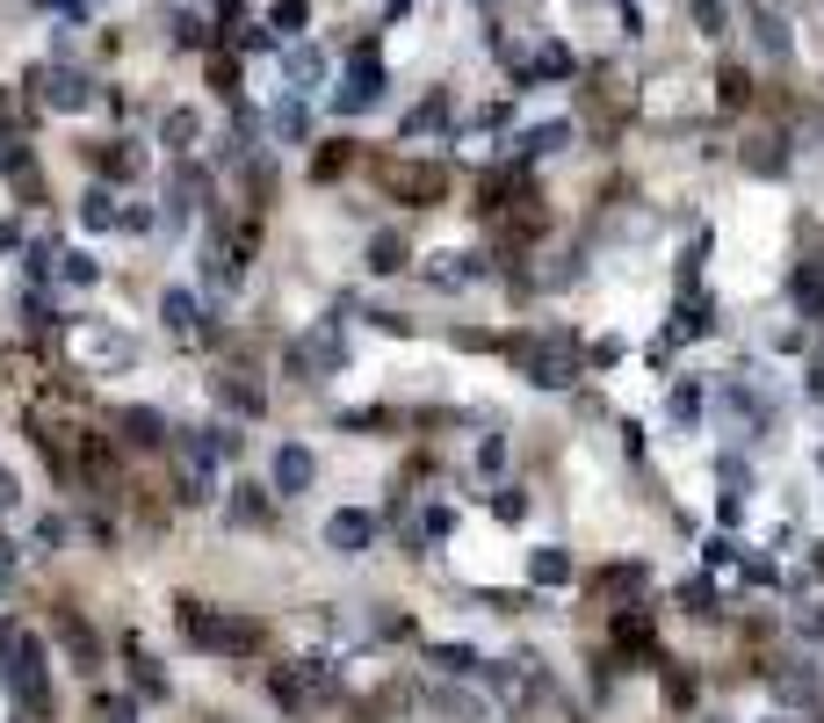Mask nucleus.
Here are the masks:
<instances>
[{
  "label": "nucleus",
  "instance_id": "f257e3e1",
  "mask_svg": "<svg viewBox=\"0 0 824 723\" xmlns=\"http://www.w3.org/2000/svg\"><path fill=\"white\" fill-rule=\"evenodd\" d=\"M181 630H189V644H196V652H210V658H254L260 652V622L240 615V608L181 601Z\"/></svg>",
  "mask_w": 824,
  "mask_h": 723
},
{
  "label": "nucleus",
  "instance_id": "f03ea898",
  "mask_svg": "<svg viewBox=\"0 0 824 723\" xmlns=\"http://www.w3.org/2000/svg\"><path fill=\"white\" fill-rule=\"evenodd\" d=\"M506 355L521 362V377L528 383H543V391H565V383H579V341H571L565 326L557 333H514V341H506Z\"/></svg>",
  "mask_w": 824,
  "mask_h": 723
},
{
  "label": "nucleus",
  "instance_id": "7ed1b4c3",
  "mask_svg": "<svg viewBox=\"0 0 824 723\" xmlns=\"http://www.w3.org/2000/svg\"><path fill=\"white\" fill-rule=\"evenodd\" d=\"M369 543H377V514H369V507H341V514L326 521V550L333 557H361Z\"/></svg>",
  "mask_w": 824,
  "mask_h": 723
},
{
  "label": "nucleus",
  "instance_id": "20e7f679",
  "mask_svg": "<svg viewBox=\"0 0 824 723\" xmlns=\"http://www.w3.org/2000/svg\"><path fill=\"white\" fill-rule=\"evenodd\" d=\"M311 478H319V456H311L304 442H282V448H275V492H282V500L311 492Z\"/></svg>",
  "mask_w": 824,
  "mask_h": 723
},
{
  "label": "nucleus",
  "instance_id": "39448f33",
  "mask_svg": "<svg viewBox=\"0 0 824 723\" xmlns=\"http://www.w3.org/2000/svg\"><path fill=\"white\" fill-rule=\"evenodd\" d=\"M377 94H383V66L369 58V44H361V52H355V80L333 94V109H347V116H355V109H369Z\"/></svg>",
  "mask_w": 824,
  "mask_h": 723
},
{
  "label": "nucleus",
  "instance_id": "423d86ee",
  "mask_svg": "<svg viewBox=\"0 0 824 723\" xmlns=\"http://www.w3.org/2000/svg\"><path fill=\"white\" fill-rule=\"evenodd\" d=\"M383 189L398 203H442V174L434 167H383Z\"/></svg>",
  "mask_w": 824,
  "mask_h": 723
},
{
  "label": "nucleus",
  "instance_id": "0eeeda50",
  "mask_svg": "<svg viewBox=\"0 0 824 723\" xmlns=\"http://www.w3.org/2000/svg\"><path fill=\"white\" fill-rule=\"evenodd\" d=\"M116 427H123V442H131V448H159V442H167V413H153V405H123Z\"/></svg>",
  "mask_w": 824,
  "mask_h": 723
},
{
  "label": "nucleus",
  "instance_id": "6e6552de",
  "mask_svg": "<svg viewBox=\"0 0 824 723\" xmlns=\"http://www.w3.org/2000/svg\"><path fill=\"white\" fill-rule=\"evenodd\" d=\"M44 102H52V109H66V116H73V109H87V102H94V80H87V73H52V87H44Z\"/></svg>",
  "mask_w": 824,
  "mask_h": 723
},
{
  "label": "nucleus",
  "instance_id": "1a4fd4ad",
  "mask_svg": "<svg viewBox=\"0 0 824 723\" xmlns=\"http://www.w3.org/2000/svg\"><path fill=\"white\" fill-rule=\"evenodd\" d=\"M58 644H66V658H73V666H94V658H102V644H94V630H87V622L80 615H58Z\"/></svg>",
  "mask_w": 824,
  "mask_h": 723
},
{
  "label": "nucleus",
  "instance_id": "9d476101",
  "mask_svg": "<svg viewBox=\"0 0 824 723\" xmlns=\"http://www.w3.org/2000/svg\"><path fill=\"white\" fill-rule=\"evenodd\" d=\"M260 514H268V492H260V485H232V500H224V521H232V529H254Z\"/></svg>",
  "mask_w": 824,
  "mask_h": 723
},
{
  "label": "nucleus",
  "instance_id": "9b49d317",
  "mask_svg": "<svg viewBox=\"0 0 824 723\" xmlns=\"http://www.w3.org/2000/svg\"><path fill=\"white\" fill-rule=\"evenodd\" d=\"M644 579H652L644 565H615V571L593 579V593H601V601H630V593H644Z\"/></svg>",
  "mask_w": 824,
  "mask_h": 723
},
{
  "label": "nucleus",
  "instance_id": "f8f14e48",
  "mask_svg": "<svg viewBox=\"0 0 824 723\" xmlns=\"http://www.w3.org/2000/svg\"><path fill=\"white\" fill-rule=\"evenodd\" d=\"M427 666H442L448 680H470V672H478L485 658L470 652V644H427Z\"/></svg>",
  "mask_w": 824,
  "mask_h": 723
},
{
  "label": "nucleus",
  "instance_id": "ddd939ff",
  "mask_svg": "<svg viewBox=\"0 0 824 723\" xmlns=\"http://www.w3.org/2000/svg\"><path fill=\"white\" fill-rule=\"evenodd\" d=\"M528 579H535V586H571V557L543 543V550H528Z\"/></svg>",
  "mask_w": 824,
  "mask_h": 723
},
{
  "label": "nucleus",
  "instance_id": "4468645a",
  "mask_svg": "<svg viewBox=\"0 0 824 723\" xmlns=\"http://www.w3.org/2000/svg\"><path fill=\"white\" fill-rule=\"evenodd\" d=\"M116 218H123V210H116V196H109V189H87L80 196V224H87V232H109Z\"/></svg>",
  "mask_w": 824,
  "mask_h": 723
},
{
  "label": "nucleus",
  "instance_id": "2eb2a0df",
  "mask_svg": "<svg viewBox=\"0 0 824 723\" xmlns=\"http://www.w3.org/2000/svg\"><path fill=\"white\" fill-rule=\"evenodd\" d=\"M398 268H405V240H398V232L369 240V276H398Z\"/></svg>",
  "mask_w": 824,
  "mask_h": 723
},
{
  "label": "nucleus",
  "instance_id": "dca6fc26",
  "mask_svg": "<svg viewBox=\"0 0 824 723\" xmlns=\"http://www.w3.org/2000/svg\"><path fill=\"white\" fill-rule=\"evenodd\" d=\"M58 260H66L58 276H66L73 290H94V282H102V260H94V254H80V246H73V254H58Z\"/></svg>",
  "mask_w": 824,
  "mask_h": 723
},
{
  "label": "nucleus",
  "instance_id": "f3484780",
  "mask_svg": "<svg viewBox=\"0 0 824 723\" xmlns=\"http://www.w3.org/2000/svg\"><path fill=\"white\" fill-rule=\"evenodd\" d=\"M557 145H571V123H543V131H528V138H521V159H543V153H557Z\"/></svg>",
  "mask_w": 824,
  "mask_h": 723
},
{
  "label": "nucleus",
  "instance_id": "a211bd4d",
  "mask_svg": "<svg viewBox=\"0 0 824 723\" xmlns=\"http://www.w3.org/2000/svg\"><path fill=\"white\" fill-rule=\"evenodd\" d=\"M666 413L680 420V427H694L702 420V383H672V398H666Z\"/></svg>",
  "mask_w": 824,
  "mask_h": 723
},
{
  "label": "nucleus",
  "instance_id": "6ab92c4d",
  "mask_svg": "<svg viewBox=\"0 0 824 723\" xmlns=\"http://www.w3.org/2000/svg\"><path fill=\"white\" fill-rule=\"evenodd\" d=\"M773 694H781V702H810V694H817V672H810V666L773 672Z\"/></svg>",
  "mask_w": 824,
  "mask_h": 723
},
{
  "label": "nucleus",
  "instance_id": "aec40b11",
  "mask_svg": "<svg viewBox=\"0 0 824 723\" xmlns=\"http://www.w3.org/2000/svg\"><path fill=\"white\" fill-rule=\"evenodd\" d=\"M159 311H167L174 333H196V290H167V304H159Z\"/></svg>",
  "mask_w": 824,
  "mask_h": 723
},
{
  "label": "nucleus",
  "instance_id": "412c9836",
  "mask_svg": "<svg viewBox=\"0 0 824 723\" xmlns=\"http://www.w3.org/2000/svg\"><path fill=\"white\" fill-rule=\"evenodd\" d=\"M52 260H58L52 246H22V268H30V282H52V276H58Z\"/></svg>",
  "mask_w": 824,
  "mask_h": 723
},
{
  "label": "nucleus",
  "instance_id": "4be33fe9",
  "mask_svg": "<svg viewBox=\"0 0 824 723\" xmlns=\"http://www.w3.org/2000/svg\"><path fill=\"white\" fill-rule=\"evenodd\" d=\"M499 464H506V434H485V442H478V470L492 478Z\"/></svg>",
  "mask_w": 824,
  "mask_h": 723
},
{
  "label": "nucleus",
  "instance_id": "5701e85b",
  "mask_svg": "<svg viewBox=\"0 0 824 723\" xmlns=\"http://www.w3.org/2000/svg\"><path fill=\"white\" fill-rule=\"evenodd\" d=\"M94 167H102V174H131V167H137V159H131V153H123V145H94Z\"/></svg>",
  "mask_w": 824,
  "mask_h": 723
},
{
  "label": "nucleus",
  "instance_id": "b1692460",
  "mask_svg": "<svg viewBox=\"0 0 824 723\" xmlns=\"http://www.w3.org/2000/svg\"><path fill=\"white\" fill-rule=\"evenodd\" d=\"M448 529H456V507H442V500H434L427 514H420V535H448Z\"/></svg>",
  "mask_w": 824,
  "mask_h": 723
},
{
  "label": "nucleus",
  "instance_id": "393cba45",
  "mask_svg": "<svg viewBox=\"0 0 824 723\" xmlns=\"http://www.w3.org/2000/svg\"><path fill=\"white\" fill-rule=\"evenodd\" d=\"M275 131H282V138H304V109H297V102H282V109H275Z\"/></svg>",
  "mask_w": 824,
  "mask_h": 723
},
{
  "label": "nucleus",
  "instance_id": "a878e982",
  "mask_svg": "<svg viewBox=\"0 0 824 723\" xmlns=\"http://www.w3.org/2000/svg\"><path fill=\"white\" fill-rule=\"evenodd\" d=\"M196 138V116H189V109H174V116H167V145H189Z\"/></svg>",
  "mask_w": 824,
  "mask_h": 723
},
{
  "label": "nucleus",
  "instance_id": "bb28decb",
  "mask_svg": "<svg viewBox=\"0 0 824 723\" xmlns=\"http://www.w3.org/2000/svg\"><path fill=\"white\" fill-rule=\"evenodd\" d=\"M492 514L499 521H521V514H528V500H521V492H492Z\"/></svg>",
  "mask_w": 824,
  "mask_h": 723
},
{
  "label": "nucleus",
  "instance_id": "cd10ccee",
  "mask_svg": "<svg viewBox=\"0 0 824 723\" xmlns=\"http://www.w3.org/2000/svg\"><path fill=\"white\" fill-rule=\"evenodd\" d=\"M275 30H304V0H275Z\"/></svg>",
  "mask_w": 824,
  "mask_h": 723
},
{
  "label": "nucleus",
  "instance_id": "c85d7f7f",
  "mask_svg": "<svg viewBox=\"0 0 824 723\" xmlns=\"http://www.w3.org/2000/svg\"><path fill=\"white\" fill-rule=\"evenodd\" d=\"M716 94H723V109H738V102H745V73H723Z\"/></svg>",
  "mask_w": 824,
  "mask_h": 723
},
{
  "label": "nucleus",
  "instance_id": "c756f323",
  "mask_svg": "<svg viewBox=\"0 0 824 723\" xmlns=\"http://www.w3.org/2000/svg\"><path fill=\"white\" fill-rule=\"evenodd\" d=\"M666 694H672V709H687L694 702V680H687V672H666Z\"/></svg>",
  "mask_w": 824,
  "mask_h": 723
},
{
  "label": "nucleus",
  "instance_id": "7c9ffc66",
  "mask_svg": "<svg viewBox=\"0 0 824 723\" xmlns=\"http://www.w3.org/2000/svg\"><path fill=\"white\" fill-rule=\"evenodd\" d=\"M694 22H702L709 36H723V8H716V0H694Z\"/></svg>",
  "mask_w": 824,
  "mask_h": 723
},
{
  "label": "nucleus",
  "instance_id": "2f4dec72",
  "mask_svg": "<svg viewBox=\"0 0 824 723\" xmlns=\"http://www.w3.org/2000/svg\"><path fill=\"white\" fill-rule=\"evenodd\" d=\"M543 73H571V52H565V44H543Z\"/></svg>",
  "mask_w": 824,
  "mask_h": 723
},
{
  "label": "nucleus",
  "instance_id": "473e14b6",
  "mask_svg": "<svg viewBox=\"0 0 824 723\" xmlns=\"http://www.w3.org/2000/svg\"><path fill=\"white\" fill-rule=\"evenodd\" d=\"M290 73L297 80H319V52H290Z\"/></svg>",
  "mask_w": 824,
  "mask_h": 723
},
{
  "label": "nucleus",
  "instance_id": "72a5a7b5",
  "mask_svg": "<svg viewBox=\"0 0 824 723\" xmlns=\"http://www.w3.org/2000/svg\"><path fill=\"white\" fill-rule=\"evenodd\" d=\"M15 507H22V492H15V478L0 470V514H15Z\"/></svg>",
  "mask_w": 824,
  "mask_h": 723
},
{
  "label": "nucleus",
  "instance_id": "f704fd0d",
  "mask_svg": "<svg viewBox=\"0 0 824 723\" xmlns=\"http://www.w3.org/2000/svg\"><path fill=\"white\" fill-rule=\"evenodd\" d=\"M810 398H817V405H824V362H817V369H810Z\"/></svg>",
  "mask_w": 824,
  "mask_h": 723
}]
</instances>
